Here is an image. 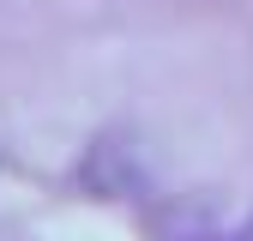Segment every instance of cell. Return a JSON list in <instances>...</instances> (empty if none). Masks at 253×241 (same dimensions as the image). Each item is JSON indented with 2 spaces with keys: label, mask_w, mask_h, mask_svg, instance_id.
<instances>
[{
  "label": "cell",
  "mask_w": 253,
  "mask_h": 241,
  "mask_svg": "<svg viewBox=\"0 0 253 241\" xmlns=\"http://www.w3.org/2000/svg\"><path fill=\"white\" fill-rule=\"evenodd\" d=\"M151 235L157 241H253V193L223 199V193H175L151 211Z\"/></svg>",
  "instance_id": "6da1fadb"
}]
</instances>
